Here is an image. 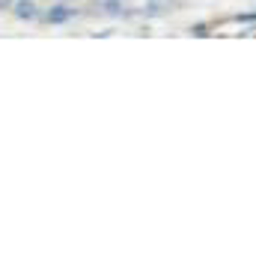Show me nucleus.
<instances>
[{
    "label": "nucleus",
    "mask_w": 256,
    "mask_h": 256,
    "mask_svg": "<svg viewBox=\"0 0 256 256\" xmlns=\"http://www.w3.org/2000/svg\"><path fill=\"white\" fill-rule=\"evenodd\" d=\"M208 33H212V30H208V24H202V21H200V24H194V27H191V36H200V39H206Z\"/></svg>",
    "instance_id": "f257e3e1"
}]
</instances>
